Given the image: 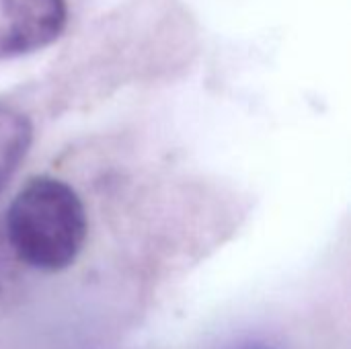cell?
I'll use <instances>...</instances> for the list:
<instances>
[{"mask_svg": "<svg viewBox=\"0 0 351 349\" xmlns=\"http://www.w3.org/2000/svg\"><path fill=\"white\" fill-rule=\"evenodd\" d=\"M234 349H276V348H271V346H267V344H263V341H245V344L237 346Z\"/></svg>", "mask_w": 351, "mask_h": 349, "instance_id": "obj_4", "label": "cell"}, {"mask_svg": "<svg viewBox=\"0 0 351 349\" xmlns=\"http://www.w3.org/2000/svg\"><path fill=\"white\" fill-rule=\"evenodd\" d=\"M33 144V125L25 113L0 103V191L19 171Z\"/></svg>", "mask_w": 351, "mask_h": 349, "instance_id": "obj_3", "label": "cell"}, {"mask_svg": "<svg viewBox=\"0 0 351 349\" xmlns=\"http://www.w3.org/2000/svg\"><path fill=\"white\" fill-rule=\"evenodd\" d=\"M6 237L25 265L47 274L64 272L78 259L88 237L84 204L66 181L33 177L8 206Z\"/></svg>", "mask_w": 351, "mask_h": 349, "instance_id": "obj_1", "label": "cell"}, {"mask_svg": "<svg viewBox=\"0 0 351 349\" xmlns=\"http://www.w3.org/2000/svg\"><path fill=\"white\" fill-rule=\"evenodd\" d=\"M68 25L66 0H0V60L51 45Z\"/></svg>", "mask_w": 351, "mask_h": 349, "instance_id": "obj_2", "label": "cell"}]
</instances>
